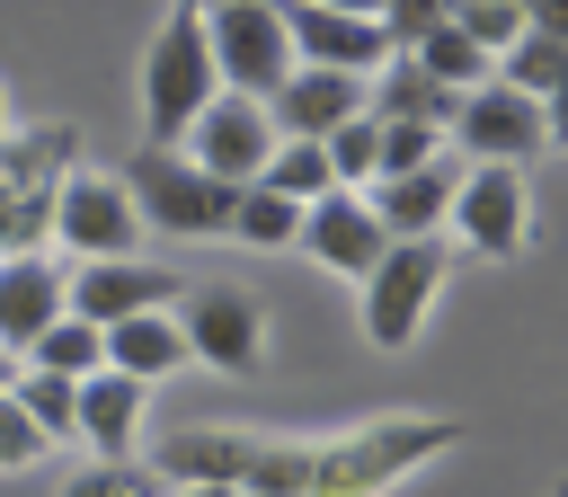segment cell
Listing matches in <instances>:
<instances>
[{
	"label": "cell",
	"instance_id": "obj_19",
	"mask_svg": "<svg viewBox=\"0 0 568 497\" xmlns=\"http://www.w3.org/2000/svg\"><path fill=\"white\" fill-rule=\"evenodd\" d=\"M53 160H80V133L71 124H9L0 133V195H18V204H44L53 195Z\"/></svg>",
	"mask_w": 568,
	"mask_h": 497
},
{
	"label": "cell",
	"instance_id": "obj_23",
	"mask_svg": "<svg viewBox=\"0 0 568 497\" xmlns=\"http://www.w3.org/2000/svg\"><path fill=\"white\" fill-rule=\"evenodd\" d=\"M257 186H275L284 204H320V195H337V178H328V151H320V142H275V151H266V169H257Z\"/></svg>",
	"mask_w": 568,
	"mask_h": 497
},
{
	"label": "cell",
	"instance_id": "obj_15",
	"mask_svg": "<svg viewBox=\"0 0 568 497\" xmlns=\"http://www.w3.org/2000/svg\"><path fill=\"white\" fill-rule=\"evenodd\" d=\"M142 408H151V390L124 382V373L71 382V435H80L98 462H142Z\"/></svg>",
	"mask_w": 568,
	"mask_h": 497
},
{
	"label": "cell",
	"instance_id": "obj_7",
	"mask_svg": "<svg viewBox=\"0 0 568 497\" xmlns=\"http://www.w3.org/2000/svg\"><path fill=\"white\" fill-rule=\"evenodd\" d=\"M444 151H453L462 169H524V160H541V151H550V133H541V98H515V89L479 80L470 98H453Z\"/></svg>",
	"mask_w": 568,
	"mask_h": 497
},
{
	"label": "cell",
	"instance_id": "obj_3",
	"mask_svg": "<svg viewBox=\"0 0 568 497\" xmlns=\"http://www.w3.org/2000/svg\"><path fill=\"white\" fill-rule=\"evenodd\" d=\"M444 266H453V248H444V240H390V248H382V266L355 284V293H364V302H355V320H364V346H382V355L417 346V328H426V302L444 293Z\"/></svg>",
	"mask_w": 568,
	"mask_h": 497
},
{
	"label": "cell",
	"instance_id": "obj_25",
	"mask_svg": "<svg viewBox=\"0 0 568 497\" xmlns=\"http://www.w3.org/2000/svg\"><path fill=\"white\" fill-rule=\"evenodd\" d=\"M9 408L44 435V444H71V382H53V373H9Z\"/></svg>",
	"mask_w": 568,
	"mask_h": 497
},
{
	"label": "cell",
	"instance_id": "obj_28",
	"mask_svg": "<svg viewBox=\"0 0 568 497\" xmlns=\"http://www.w3.org/2000/svg\"><path fill=\"white\" fill-rule=\"evenodd\" d=\"M426 160H444V133H426V124H382V169H373V178H408V169H426Z\"/></svg>",
	"mask_w": 568,
	"mask_h": 497
},
{
	"label": "cell",
	"instance_id": "obj_34",
	"mask_svg": "<svg viewBox=\"0 0 568 497\" xmlns=\"http://www.w3.org/2000/svg\"><path fill=\"white\" fill-rule=\"evenodd\" d=\"M9 373H18V355H0V390H9Z\"/></svg>",
	"mask_w": 568,
	"mask_h": 497
},
{
	"label": "cell",
	"instance_id": "obj_10",
	"mask_svg": "<svg viewBox=\"0 0 568 497\" xmlns=\"http://www.w3.org/2000/svg\"><path fill=\"white\" fill-rule=\"evenodd\" d=\"M266 151H275V124H266V106L257 98H213L195 124H186V142H178V160H195L213 186H257V169H266Z\"/></svg>",
	"mask_w": 568,
	"mask_h": 497
},
{
	"label": "cell",
	"instance_id": "obj_17",
	"mask_svg": "<svg viewBox=\"0 0 568 497\" xmlns=\"http://www.w3.org/2000/svg\"><path fill=\"white\" fill-rule=\"evenodd\" d=\"M62 320V257L53 248H9L0 257V355H27Z\"/></svg>",
	"mask_w": 568,
	"mask_h": 497
},
{
	"label": "cell",
	"instance_id": "obj_24",
	"mask_svg": "<svg viewBox=\"0 0 568 497\" xmlns=\"http://www.w3.org/2000/svg\"><path fill=\"white\" fill-rule=\"evenodd\" d=\"M293 231H302V204H284L275 186H231V240H248V248H293Z\"/></svg>",
	"mask_w": 568,
	"mask_h": 497
},
{
	"label": "cell",
	"instance_id": "obj_20",
	"mask_svg": "<svg viewBox=\"0 0 568 497\" xmlns=\"http://www.w3.org/2000/svg\"><path fill=\"white\" fill-rule=\"evenodd\" d=\"M106 337V373H124V382H160V373H178L186 364V337H178V320L169 311H142V320H115V328H98Z\"/></svg>",
	"mask_w": 568,
	"mask_h": 497
},
{
	"label": "cell",
	"instance_id": "obj_26",
	"mask_svg": "<svg viewBox=\"0 0 568 497\" xmlns=\"http://www.w3.org/2000/svg\"><path fill=\"white\" fill-rule=\"evenodd\" d=\"M320 151H328L337 195H364V186H373V169H382V124H373V115H355V124H337Z\"/></svg>",
	"mask_w": 568,
	"mask_h": 497
},
{
	"label": "cell",
	"instance_id": "obj_6",
	"mask_svg": "<svg viewBox=\"0 0 568 497\" xmlns=\"http://www.w3.org/2000/svg\"><path fill=\"white\" fill-rule=\"evenodd\" d=\"M204 53H213V80H222L231 98H257V106L293 80L284 9H266V0H222V9H204Z\"/></svg>",
	"mask_w": 568,
	"mask_h": 497
},
{
	"label": "cell",
	"instance_id": "obj_11",
	"mask_svg": "<svg viewBox=\"0 0 568 497\" xmlns=\"http://www.w3.org/2000/svg\"><path fill=\"white\" fill-rule=\"evenodd\" d=\"M178 275L151 266V257H98V266H71L62 275V311L89 320V328H115V320H142V311H178Z\"/></svg>",
	"mask_w": 568,
	"mask_h": 497
},
{
	"label": "cell",
	"instance_id": "obj_8",
	"mask_svg": "<svg viewBox=\"0 0 568 497\" xmlns=\"http://www.w3.org/2000/svg\"><path fill=\"white\" fill-rule=\"evenodd\" d=\"M169 320H178V337H186V364L257 373V355H266V302H257L248 284H186Z\"/></svg>",
	"mask_w": 568,
	"mask_h": 497
},
{
	"label": "cell",
	"instance_id": "obj_5",
	"mask_svg": "<svg viewBox=\"0 0 568 497\" xmlns=\"http://www.w3.org/2000/svg\"><path fill=\"white\" fill-rule=\"evenodd\" d=\"M44 231H53L80 266H98V257H142V213H133L124 178H106V169H62L53 195H44Z\"/></svg>",
	"mask_w": 568,
	"mask_h": 497
},
{
	"label": "cell",
	"instance_id": "obj_35",
	"mask_svg": "<svg viewBox=\"0 0 568 497\" xmlns=\"http://www.w3.org/2000/svg\"><path fill=\"white\" fill-rule=\"evenodd\" d=\"M0 133H9V89H0Z\"/></svg>",
	"mask_w": 568,
	"mask_h": 497
},
{
	"label": "cell",
	"instance_id": "obj_16",
	"mask_svg": "<svg viewBox=\"0 0 568 497\" xmlns=\"http://www.w3.org/2000/svg\"><path fill=\"white\" fill-rule=\"evenodd\" d=\"M248 453H257V435H240V426H186V435L151 444L142 470L160 488H240L248 479Z\"/></svg>",
	"mask_w": 568,
	"mask_h": 497
},
{
	"label": "cell",
	"instance_id": "obj_32",
	"mask_svg": "<svg viewBox=\"0 0 568 497\" xmlns=\"http://www.w3.org/2000/svg\"><path fill=\"white\" fill-rule=\"evenodd\" d=\"M524 27H532V36H550V44H568V0H532V9H524Z\"/></svg>",
	"mask_w": 568,
	"mask_h": 497
},
{
	"label": "cell",
	"instance_id": "obj_13",
	"mask_svg": "<svg viewBox=\"0 0 568 497\" xmlns=\"http://www.w3.org/2000/svg\"><path fill=\"white\" fill-rule=\"evenodd\" d=\"M293 248H311V257H320L328 275L364 284V275L382 266L390 231L373 222V204H364V195H320V204H302V231H293Z\"/></svg>",
	"mask_w": 568,
	"mask_h": 497
},
{
	"label": "cell",
	"instance_id": "obj_14",
	"mask_svg": "<svg viewBox=\"0 0 568 497\" xmlns=\"http://www.w3.org/2000/svg\"><path fill=\"white\" fill-rule=\"evenodd\" d=\"M355 115H364V80H346V71H311V62H293V80L266 98L275 142H328V133L355 124Z\"/></svg>",
	"mask_w": 568,
	"mask_h": 497
},
{
	"label": "cell",
	"instance_id": "obj_2",
	"mask_svg": "<svg viewBox=\"0 0 568 497\" xmlns=\"http://www.w3.org/2000/svg\"><path fill=\"white\" fill-rule=\"evenodd\" d=\"M213 98H222V80H213V53H204V9H169L160 36L142 44V142L178 151L186 124Z\"/></svg>",
	"mask_w": 568,
	"mask_h": 497
},
{
	"label": "cell",
	"instance_id": "obj_18",
	"mask_svg": "<svg viewBox=\"0 0 568 497\" xmlns=\"http://www.w3.org/2000/svg\"><path fill=\"white\" fill-rule=\"evenodd\" d=\"M453 186H462V160L444 151V160H426V169H408V178H373L364 204H373V222H382L390 240H444Z\"/></svg>",
	"mask_w": 568,
	"mask_h": 497
},
{
	"label": "cell",
	"instance_id": "obj_29",
	"mask_svg": "<svg viewBox=\"0 0 568 497\" xmlns=\"http://www.w3.org/2000/svg\"><path fill=\"white\" fill-rule=\"evenodd\" d=\"M62 497H160V479H151L142 462H89Z\"/></svg>",
	"mask_w": 568,
	"mask_h": 497
},
{
	"label": "cell",
	"instance_id": "obj_36",
	"mask_svg": "<svg viewBox=\"0 0 568 497\" xmlns=\"http://www.w3.org/2000/svg\"><path fill=\"white\" fill-rule=\"evenodd\" d=\"M550 497H568V479H559V488H550Z\"/></svg>",
	"mask_w": 568,
	"mask_h": 497
},
{
	"label": "cell",
	"instance_id": "obj_4",
	"mask_svg": "<svg viewBox=\"0 0 568 497\" xmlns=\"http://www.w3.org/2000/svg\"><path fill=\"white\" fill-rule=\"evenodd\" d=\"M124 195H133L142 231H160V240H213V231H231V186H213L178 151H151L142 142L133 169H124Z\"/></svg>",
	"mask_w": 568,
	"mask_h": 497
},
{
	"label": "cell",
	"instance_id": "obj_12",
	"mask_svg": "<svg viewBox=\"0 0 568 497\" xmlns=\"http://www.w3.org/2000/svg\"><path fill=\"white\" fill-rule=\"evenodd\" d=\"M284 44H293V62L346 71V80H373V71L390 62L373 9H337V0H293V9H284Z\"/></svg>",
	"mask_w": 568,
	"mask_h": 497
},
{
	"label": "cell",
	"instance_id": "obj_33",
	"mask_svg": "<svg viewBox=\"0 0 568 497\" xmlns=\"http://www.w3.org/2000/svg\"><path fill=\"white\" fill-rule=\"evenodd\" d=\"M160 497H240V488H160Z\"/></svg>",
	"mask_w": 568,
	"mask_h": 497
},
{
	"label": "cell",
	"instance_id": "obj_9",
	"mask_svg": "<svg viewBox=\"0 0 568 497\" xmlns=\"http://www.w3.org/2000/svg\"><path fill=\"white\" fill-rule=\"evenodd\" d=\"M444 231L470 257H524V240H532V186H524V169H462Z\"/></svg>",
	"mask_w": 568,
	"mask_h": 497
},
{
	"label": "cell",
	"instance_id": "obj_1",
	"mask_svg": "<svg viewBox=\"0 0 568 497\" xmlns=\"http://www.w3.org/2000/svg\"><path fill=\"white\" fill-rule=\"evenodd\" d=\"M444 444H462V417H364L355 435L311 444V497H373L417 462H435Z\"/></svg>",
	"mask_w": 568,
	"mask_h": 497
},
{
	"label": "cell",
	"instance_id": "obj_27",
	"mask_svg": "<svg viewBox=\"0 0 568 497\" xmlns=\"http://www.w3.org/2000/svg\"><path fill=\"white\" fill-rule=\"evenodd\" d=\"M444 18H453L479 53H488V71H497V53L524 36V0H462V9H444Z\"/></svg>",
	"mask_w": 568,
	"mask_h": 497
},
{
	"label": "cell",
	"instance_id": "obj_30",
	"mask_svg": "<svg viewBox=\"0 0 568 497\" xmlns=\"http://www.w3.org/2000/svg\"><path fill=\"white\" fill-rule=\"evenodd\" d=\"M44 453H53V444H44V435H36V426L9 408V390H0V470H36Z\"/></svg>",
	"mask_w": 568,
	"mask_h": 497
},
{
	"label": "cell",
	"instance_id": "obj_21",
	"mask_svg": "<svg viewBox=\"0 0 568 497\" xmlns=\"http://www.w3.org/2000/svg\"><path fill=\"white\" fill-rule=\"evenodd\" d=\"M18 364H27V373H53V382H89V373H106V337H98L89 320H71V311H62V320H53Z\"/></svg>",
	"mask_w": 568,
	"mask_h": 497
},
{
	"label": "cell",
	"instance_id": "obj_22",
	"mask_svg": "<svg viewBox=\"0 0 568 497\" xmlns=\"http://www.w3.org/2000/svg\"><path fill=\"white\" fill-rule=\"evenodd\" d=\"M408 62H417V71L435 80V89H453V98H470V89L488 80V53H479V44H470V36L453 27V18H435V27L417 36V53H408Z\"/></svg>",
	"mask_w": 568,
	"mask_h": 497
},
{
	"label": "cell",
	"instance_id": "obj_31",
	"mask_svg": "<svg viewBox=\"0 0 568 497\" xmlns=\"http://www.w3.org/2000/svg\"><path fill=\"white\" fill-rule=\"evenodd\" d=\"M541 133H550V142L568 151V62H559V80L541 89Z\"/></svg>",
	"mask_w": 568,
	"mask_h": 497
}]
</instances>
